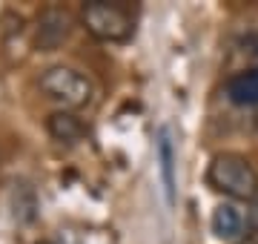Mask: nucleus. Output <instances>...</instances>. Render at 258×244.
Instances as JSON below:
<instances>
[{"instance_id":"423d86ee","label":"nucleus","mask_w":258,"mask_h":244,"mask_svg":"<svg viewBox=\"0 0 258 244\" xmlns=\"http://www.w3.org/2000/svg\"><path fill=\"white\" fill-rule=\"evenodd\" d=\"M224 92L238 106H258V66L232 75L227 81V86H224Z\"/></svg>"},{"instance_id":"6e6552de","label":"nucleus","mask_w":258,"mask_h":244,"mask_svg":"<svg viewBox=\"0 0 258 244\" xmlns=\"http://www.w3.org/2000/svg\"><path fill=\"white\" fill-rule=\"evenodd\" d=\"M46 130H49V135L60 144H78L83 135H86L83 124L78 121L72 112H52L49 121H46Z\"/></svg>"},{"instance_id":"39448f33","label":"nucleus","mask_w":258,"mask_h":244,"mask_svg":"<svg viewBox=\"0 0 258 244\" xmlns=\"http://www.w3.org/2000/svg\"><path fill=\"white\" fill-rule=\"evenodd\" d=\"M69 32H72V15L66 9H46L40 18H37V49L40 52H55L66 38H69Z\"/></svg>"},{"instance_id":"1a4fd4ad","label":"nucleus","mask_w":258,"mask_h":244,"mask_svg":"<svg viewBox=\"0 0 258 244\" xmlns=\"http://www.w3.org/2000/svg\"><path fill=\"white\" fill-rule=\"evenodd\" d=\"M238 244H258V235H249V238H244V241H238Z\"/></svg>"},{"instance_id":"0eeeda50","label":"nucleus","mask_w":258,"mask_h":244,"mask_svg":"<svg viewBox=\"0 0 258 244\" xmlns=\"http://www.w3.org/2000/svg\"><path fill=\"white\" fill-rule=\"evenodd\" d=\"M158 164H161L166 204H175V147H172V138H169L166 127L158 132Z\"/></svg>"},{"instance_id":"20e7f679","label":"nucleus","mask_w":258,"mask_h":244,"mask_svg":"<svg viewBox=\"0 0 258 244\" xmlns=\"http://www.w3.org/2000/svg\"><path fill=\"white\" fill-rule=\"evenodd\" d=\"M210 227L215 238H221V241H244L249 238V224H247V207L241 210L238 204H232V201H224L212 210V218H210Z\"/></svg>"},{"instance_id":"f257e3e1","label":"nucleus","mask_w":258,"mask_h":244,"mask_svg":"<svg viewBox=\"0 0 258 244\" xmlns=\"http://www.w3.org/2000/svg\"><path fill=\"white\" fill-rule=\"evenodd\" d=\"M207 184L232 201L249 204L258 198V169L238 152H218L207 167Z\"/></svg>"},{"instance_id":"9d476101","label":"nucleus","mask_w":258,"mask_h":244,"mask_svg":"<svg viewBox=\"0 0 258 244\" xmlns=\"http://www.w3.org/2000/svg\"><path fill=\"white\" fill-rule=\"evenodd\" d=\"M37 244H52V241H37Z\"/></svg>"},{"instance_id":"7ed1b4c3","label":"nucleus","mask_w":258,"mask_h":244,"mask_svg":"<svg viewBox=\"0 0 258 244\" xmlns=\"http://www.w3.org/2000/svg\"><path fill=\"white\" fill-rule=\"evenodd\" d=\"M40 89L52 98V101L63 103V109H81L92 101V81L81 75L78 69L69 66H52L40 75Z\"/></svg>"},{"instance_id":"f03ea898","label":"nucleus","mask_w":258,"mask_h":244,"mask_svg":"<svg viewBox=\"0 0 258 244\" xmlns=\"http://www.w3.org/2000/svg\"><path fill=\"white\" fill-rule=\"evenodd\" d=\"M83 26L92 38L103 43H123L132 38L135 32V18L126 6L120 3H106V0H95L83 6Z\"/></svg>"}]
</instances>
